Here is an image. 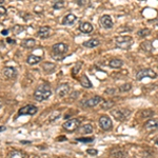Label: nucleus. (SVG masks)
Wrapping results in <instances>:
<instances>
[{
    "mask_svg": "<svg viewBox=\"0 0 158 158\" xmlns=\"http://www.w3.org/2000/svg\"><path fill=\"white\" fill-rule=\"evenodd\" d=\"M86 153L90 154V155H92V156H96V155L98 154V151L95 149H89V150H86Z\"/></svg>",
    "mask_w": 158,
    "mask_h": 158,
    "instance_id": "nucleus-35",
    "label": "nucleus"
},
{
    "mask_svg": "<svg viewBox=\"0 0 158 158\" xmlns=\"http://www.w3.org/2000/svg\"><path fill=\"white\" fill-rule=\"evenodd\" d=\"M38 111L35 105H24L23 108H21L18 112V115L19 116H22V115H35Z\"/></svg>",
    "mask_w": 158,
    "mask_h": 158,
    "instance_id": "nucleus-7",
    "label": "nucleus"
},
{
    "mask_svg": "<svg viewBox=\"0 0 158 158\" xmlns=\"http://www.w3.org/2000/svg\"><path fill=\"white\" fill-rule=\"evenodd\" d=\"M41 56H36V55H30L28 59H26V62L31 65H37L38 62L41 61Z\"/></svg>",
    "mask_w": 158,
    "mask_h": 158,
    "instance_id": "nucleus-17",
    "label": "nucleus"
},
{
    "mask_svg": "<svg viewBox=\"0 0 158 158\" xmlns=\"http://www.w3.org/2000/svg\"><path fill=\"white\" fill-rule=\"evenodd\" d=\"M112 107H114V101H112V100L105 101V102L102 105V109H105V110H107V109H111Z\"/></svg>",
    "mask_w": 158,
    "mask_h": 158,
    "instance_id": "nucleus-29",
    "label": "nucleus"
},
{
    "mask_svg": "<svg viewBox=\"0 0 158 158\" xmlns=\"http://www.w3.org/2000/svg\"><path fill=\"white\" fill-rule=\"evenodd\" d=\"M1 34L2 35H7V34H9V30H3V31L1 32Z\"/></svg>",
    "mask_w": 158,
    "mask_h": 158,
    "instance_id": "nucleus-40",
    "label": "nucleus"
},
{
    "mask_svg": "<svg viewBox=\"0 0 158 158\" xmlns=\"http://www.w3.org/2000/svg\"><path fill=\"white\" fill-rule=\"evenodd\" d=\"M131 89H132V85L131 83H124V85H122L119 88V91L120 92H129Z\"/></svg>",
    "mask_w": 158,
    "mask_h": 158,
    "instance_id": "nucleus-27",
    "label": "nucleus"
},
{
    "mask_svg": "<svg viewBox=\"0 0 158 158\" xmlns=\"http://www.w3.org/2000/svg\"><path fill=\"white\" fill-rule=\"evenodd\" d=\"M42 68L43 70L45 71V72H53L54 70H55L56 65H54V63H49V62H45L42 65Z\"/></svg>",
    "mask_w": 158,
    "mask_h": 158,
    "instance_id": "nucleus-24",
    "label": "nucleus"
},
{
    "mask_svg": "<svg viewBox=\"0 0 158 158\" xmlns=\"http://www.w3.org/2000/svg\"><path fill=\"white\" fill-rule=\"evenodd\" d=\"M111 114H112L113 117L115 118V119L119 120V121H123V120L128 119V117L130 116V111L129 110H121V109H119V110H114L111 112Z\"/></svg>",
    "mask_w": 158,
    "mask_h": 158,
    "instance_id": "nucleus-3",
    "label": "nucleus"
},
{
    "mask_svg": "<svg viewBox=\"0 0 158 158\" xmlns=\"http://www.w3.org/2000/svg\"><path fill=\"white\" fill-rule=\"evenodd\" d=\"M102 100H103L102 97H100V96H94V97L90 98L89 100L85 101V105L89 108H94L102 102Z\"/></svg>",
    "mask_w": 158,
    "mask_h": 158,
    "instance_id": "nucleus-11",
    "label": "nucleus"
},
{
    "mask_svg": "<svg viewBox=\"0 0 158 158\" xmlns=\"http://www.w3.org/2000/svg\"><path fill=\"white\" fill-rule=\"evenodd\" d=\"M145 77L156 78L157 74L155 73L153 70H151V69H144V70H140L136 75V78L138 79V80H141V79H144Z\"/></svg>",
    "mask_w": 158,
    "mask_h": 158,
    "instance_id": "nucleus-5",
    "label": "nucleus"
},
{
    "mask_svg": "<svg viewBox=\"0 0 158 158\" xmlns=\"http://www.w3.org/2000/svg\"><path fill=\"white\" fill-rule=\"evenodd\" d=\"M3 2H4V0H0V4L3 3Z\"/></svg>",
    "mask_w": 158,
    "mask_h": 158,
    "instance_id": "nucleus-45",
    "label": "nucleus"
},
{
    "mask_svg": "<svg viewBox=\"0 0 158 158\" xmlns=\"http://www.w3.org/2000/svg\"><path fill=\"white\" fill-rule=\"evenodd\" d=\"M109 65L113 69H119L123 65V62L120 59H112V60L109 62Z\"/></svg>",
    "mask_w": 158,
    "mask_h": 158,
    "instance_id": "nucleus-21",
    "label": "nucleus"
},
{
    "mask_svg": "<svg viewBox=\"0 0 158 158\" xmlns=\"http://www.w3.org/2000/svg\"><path fill=\"white\" fill-rule=\"evenodd\" d=\"M150 33H151V30L150 29H141L140 31H138V36L140 37H147L148 35H150Z\"/></svg>",
    "mask_w": 158,
    "mask_h": 158,
    "instance_id": "nucleus-26",
    "label": "nucleus"
},
{
    "mask_svg": "<svg viewBox=\"0 0 158 158\" xmlns=\"http://www.w3.org/2000/svg\"><path fill=\"white\" fill-rule=\"evenodd\" d=\"M50 33H51V29L49 26H42V28L39 29L37 34H38V36L40 38H48L50 36Z\"/></svg>",
    "mask_w": 158,
    "mask_h": 158,
    "instance_id": "nucleus-16",
    "label": "nucleus"
},
{
    "mask_svg": "<svg viewBox=\"0 0 158 158\" xmlns=\"http://www.w3.org/2000/svg\"><path fill=\"white\" fill-rule=\"evenodd\" d=\"M153 115H154V111L153 110H145L141 113L142 117H149V116L151 117V116H153Z\"/></svg>",
    "mask_w": 158,
    "mask_h": 158,
    "instance_id": "nucleus-30",
    "label": "nucleus"
},
{
    "mask_svg": "<svg viewBox=\"0 0 158 158\" xmlns=\"http://www.w3.org/2000/svg\"><path fill=\"white\" fill-rule=\"evenodd\" d=\"M68 50H69L68 45H66L65 43H63V42H59V43L54 44L53 48H52L53 54H57V56L58 55H60V56L65 55Z\"/></svg>",
    "mask_w": 158,
    "mask_h": 158,
    "instance_id": "nucleus-4",
    "label": "nucleus"
},
{
    "mask_svg": "<svg viewBox=\"0 0 158 158\" xmlns=\"http://www.w3.org/2000/svg\"><path fill=\"white\" fill-rule=\"evenodd\" d=\"M141 48L144 49V50L149 52V51L152 50V43L150 42V41H145V42H144L141 44Z\"/></svg>",
    "mask_w": 158,
    "mask_h": 158,
    "instance_id": "nucleus-28",
    "label": "nucleus"
},
{
    "mask_svg": "<svg viewBox=\"0 0 158 158\" xmlns=\"http://www.w3.org/2000/svg\"><path fill=\"white\" fill-rule=\"evenodd\" d=\"M65 6V3H63L62 1H57V3L54 4V9H62Z\"/></svg>",
    "mask_w": 158,
    "mask_h": 158,
    "instance_id": "nucleus-36",
    "label": "nucleus"
},
{
    "mask_svg": "<svg viewBox=\"0 0 158 158\" xmlns=\"http://www.w3.org/2000/svg\"><path fill=\"white\" fill-rule=\"evenodd\" d=\"M3 75L6 76L7 79H13L17 76V71H16V69L11 68V66H7V68L3 69Z\"/></svg>",
    "mask_w": 158,
    "mask_h": 158,
    "instance_id": "nucleus-12",
    "label": "nucleus"
},
{
    "mask_svg": "<svg viewBox=\"0 0 158 158\" xmlns=\"http://www.w3.org/2000/svg\"><path fill=\"white\" fill-rule=\"evenodd\" d=\"M77 3L80 6H85L90 3V0H77Z\"/></svg>",
    "mask_w": 158,
    "mask_h": 158,
    "instance_id": "nucleus-32",
    "label": "nucleus"
},
{
    "mask_svg": "<svg viewBox=\"0 0 158 158\" xmlns=\"http://www.w3.org/2000/svg\"><path fill=\"white\" fill-rule=\"evenodd\" d=\"M105 94H114V93H116V90L115 89H113V88H110V89H108V90H105Z\"/></svg>",
    "mask_w": 158,
    "mask_h": 158,
    "instance_id": "nucleus-37",
    "label": "nucleus"
},
{
    "mask_svg": "<svg viewBox=\"0 0 158 158\" xmlns=\"http://www.w3.org/2000/svg\"><path fill=\"white\" fill-rule=\"evenodd\" d=\"M79 30H80L82 33L85 34H89L93 32V26L90 23V22H81L80 26H79Z\"/></svg>",
    "mask_w": 158,
    "mask_h": 158,
    "instance_id": "nucleus-13",
    "label": "nucleus"
},
{
    "mask_svg": "<svg viewBox=\"0 0 158 158\" xmlns=\"http://www.w3.org/2000/svg\"><path fill=\"white\" fill-rule=\"evenodd\" d=\"M99 125L102 130L109 131V130L112 129L113 123H112V121H111L110 117H108V116H105V115H102L99 118Z\"/></svg>",
    "mask_w": 158,
    "mask_h": 158,
    "instance_id": "nucleus-8",
    "label": "nucleus"
},
{
    "mask_svg": "<svg viewBox=\"0 0 158 158\" xmlns=\"http://www.w3.org/2000/svg\"><path fill=\"white\" fill-rule=\"evenodd\" d=\"M111 154L114 158H125V153L121 149H114Z\"/></svg>",
    "mask_w": 158,
    "mask_h": 158,
    "instance_id": "nucleus-22",
    "label": "nucleus"
},
{
    "mask_svg": "<svg viewBox=\"0 0 158 158\" xmlns=\"http://www.w3.org/2000/svg\"><path fill=\"white\" fill-rule=\"evenodd\" d=\"M80 83H81V85H82L83 88H85V89H91V88H92V83H91L90 79L88 78V76H86V75H82V77L80 78Z\"/></svg>",
    "mask_w": 158,
    "mask_h": 158,
    "instance_id": "nucleus-20",
    "label": "nucleus"
},
{
    "mask_svg": "<svg viewBox=\"0 0 158 158\" xmlns=\"http://www.w3.org/2000/svg\"><path fill=\"white\" fill-rule=\"evenodd\" d=\"M4 14H6V9L0 6V15H4Z\"/></svg>",
    "mask_w": 158,
    "mask_h": 158,
    "instance_id": "nucleus-39",
    "label": "nucleus"
},
{
    "mask_svg": "<svg viewBox=\"0 0 158 158\" xmlns=\"http://www.w3.org/2000/svg\"><path fill=\"white\" fill-rule=\"evenodd\" d=\"M157 129H158V128H157Z\"/></svg>",
    "mask_w": 158,
    "mask_h": 158,
    "instance_id": "nucleus-49",
    "label": "nucleus"
},
{
    "mask_svg": "<svg viewBox=\"0 0 158 158\" xmlns=\"http://www.w3.org/2000/svg\"><path fill=\"white\" fill-rule=\"evenodd\" d=\"M77 20V17L74 14H68L66 16L63 18L62 20V24L63 26H72V24Z\"/></svg>",
    "mask_w": 158,
    "mask_h": 158,
    "instance_id": "nucleus-14",
    "label": "nucleus"
},
{
    "mask_svg": "<svg viewBox=\"0 0 158 158\" xmlns=\"http://www.w3.org/2000/svg\"><path fill=\"white\" fill-rule=\"evenodd\" d=\"M80 132L82 133V134H91V133L93 132V127L91 124H85L81 128Z\"/></svg>",
    "mask_w": 158,
    "mask_h": 158,
    "instance_id": "nucleus-25",
    "label": "nucleus"
},
{
    "mask_svg": "<svg viewBox=\"0 0 158 158\" xmlns=\"http://www.w3.org/2000/svg\"><path fill=\"white\" fill-rule=\"evenodd\" d=\"M1 107H2V105H1V102H0V109H1Z\"/></svg>",
    "mask_w": 158,
    "mask_h": 158,
    "instance_id": "nucleus-46",
    "label": "nucleus"
},
{
    "mask_svg": "<svg viewBox=\"0 0 158 158\" xmlns=\"http://www.w3.org/2000/svg\"><path fill=\"white\" fill-rule=\"evenodd\" d=\"M7 42H10V43H15V41H14V40H12V39H7Z\"/></svg>",
    "mask_w": 158,
    "mask_h": 158,
    "instance_id": "nucleus-43",
    "label": "nucleus"
},
{
    "mask_svg": "<svg viewBox=\"0 0 158 158\" xmlns=\"http://www.w3.org/2000/svg\"><path fill=\"white\" fill-rule=\"evenodd\" d=\"M81 65H82V62H77V63H76L75 68H73V75H76V74L79 72Z\"/></svg>",
    "mask_w": 158,
    "mask_h": 158,
    "instance_id": "nucleus-31",
    "label": "nucleus"
},
{
    "mask_svg": "<svg viewBox=\"0 0 158 158\" xmlns=\"http://www.w3.org/2000/svg\"><path fill=\"white\" fill-rule=\"evenodd\" d=\"M24 154L20 151H18V150H14V151H12L10 153V158H24Z\"/></svg>",
    "mask_w": 158,
    "mask_h": 158,
    "instance_id": "nucleus-23",
    "label": "nucleus"
},
{
    "mask_svg": "<svg viewBox=\"0 0 158 158\" xmlns=\"http://www.w3.org/2000/svg\"><path fill=\"white\" fill-rule=\"evenodd\" d=\"M79 125H80V120L76 119V118L70 119L63 123V128H65L66 131H69V132H73V131L77 130Z\"/></svg>",
    "mask_w": 158,
    "mask_h": 158,
    "instance_id": "nucleus-6",
    "label": "nucleus"
},
{
    "mask_svg": "<svg viewBox=\"0 0 158 158\" xmlns=\"http://www.w3.org/2000/svg\"><path fill=\"white\" fill-rule=\"evenodd\" d=\"M158 128V119H149L144 123V129L153 131Z\"/></svg>",
    "mask_w": 158,
    "mask_h": 158,
    "instance_id": "nucleus-15",
    "label": "nucleus"
},
{
    "mask_svg": "<svg viewBox=\"0 0 158 158\" xmlns=\"http://www.w3.org/2000/svg\"><path fill=\"white\" fill-rule=\"evenodd\" d=\"M100 23L105 29L113 28V20L112 18H111V16H109V15H103V16H101Z\"/></svg>",
    "mask_w": 158,
    "mask_h": 158,
    "instance_id": "nucleus-10",
    "label": "nucleus"
},
{
    "mask_svg": "<svg viewBox=\"0 0 158 158\" xmlns=\"http://www.w3.org/2000/svg\"><path fill=\"white\" fill-rule=\"evenodd\" d=\"M115 41L120 48H124L125 46V49H128L133 43V38L131 36H118L115 38Z\"/></svg>",
    "mask_w": 158,
    "mask_h": 158,
    "instance_id": "nucleus-2",
    "label": "nucleus"
},
{
    "mask_svg": "<svg viewBox=\"0 0 158 158\" xmlns=\"http://www.w3.org/2000/svg\"><path fill=\"white\" fill-rule=\"evenodd\" d=\"M21 144H31V142H30V141H23V140H21Z\"/></svg>",
    "mask_w": 158,
    "mask_h": 158,
    "instance_id": "nucleus-42",
    "label": "nucleus"
},
{
    "mask_svg": "<svg viewBox=\"0 0 158 158\" xmlns=\"http://www.w3.org/2000/svg\"><path fill=\"white\" fill-rule=\"evenodd\" d=\"M65 137H59V140H65Z\"/></svg>",
    "mask_w": 158,
    "mask_h": 158,
    "instance_id": "nucleus-44",
    "label": "nucleus"
},
{
    "mask_svg": "<svg viewBox=\"0 0 158 158\" xmlns=\"http://www.w3.org/2000/svg\"><path fill=\"white\" fill-rule=\"evenodd\" d=\"M100 44V41L98 40V39H90V40L85 41V43H83V45L85 46V48H96V46H98Z\"/></svg>",
    "mask_w": 158,
    "mask_h": 158,
    "instance_id": "nucleus-19",
    "label": "nucleus"
},
{
    "mask_svg": "<svg viewBox=\"0 0 158 158\" xmlns=\"http://www.w3.org/2000/svg\"><path fill=\"white\" fill-rule=\"evenodd\" d=\"M156 144H158V139H156Z\"/></svg>",
    "mask_w": 158,
    "mask_h": 158,
    "instance_id": "nucleus-48",
    "label": "nucleus"
},
{
    "mask_svg": "<svg viewBox=\"0 0 158 158\" xmlns=\"http://www.w3.org/2000/svg\"><path fill=\"white\" fill-rule=\"evenodd\" d=\"M23 31H24V29L20 26H16L14 28V33L15 34H19V33H21V32H23Z\"/></svg>",
    "mask_w": 158,
    "mask_h": 158,
    "instance_id": "nucleus-34",
    "label": "nucleus"
},
{
    "mask_svg": "<svg viewBox=\"0 0 158 158\" xmlns=\"http://www.w3.org/2000/svg\"><path fill=\"white\" fill-rule=\"evenodd\" d=\"M52 95V90L49 85H41L36 89L34 92V98L37 101H44L51 97Z\"/></svg>",
    "mask_w": 158,
    "mask_h": 158,
    "instance_id": "nucleus-1",
    "label": "nucleus"
},
{
    "mask_svg": "<svg viewBox=\"0 0 158 158\" xmlns=\"http://www.w3.org/2000/svg\"><path fill=\"white\" fill-rule=\"evenodd\" d=\"M35 44H36L35 39L30 38V39H24V40L22 41L21 45L23 46V48H26V49H32V48H34V46H35Z\"/></svg>",
    "mask_w": 158,
    "mask_h": 158,
    "instance_id": "nucleus-18",
    "label": "nucleus"
},
{
    "mask_svg": "<svg viewBox=\"0 0 158 158\" xmlns=\"http://www.w3.org/2000/svg\"><path fill=\"white\" fill-rule=\"evenodd\" d=\"M6 128L4 127V125H1V127H0V132H3V131H6Z\"/></svg>",
    "mask_w": 158,
    "mask_h": 158,
    "instance_id": "nucleus-41",
    "label": "nucleus"
},
{
    "mask_svg": "<svg viewBox=\"0 0 158 158\" xmlns=\"http://www.w3.org/2000/svg\"><path fill=\"white\" fill-rule=\"evenodd\" d=\"M59 116H60V113H59V112H54V116H53V117H50V119L53 121L55 118H59Z\"/></svg>",
    "mask_w": 158,
    "mask_h": 158,
    "instance_id": "nucleus-38",
    "label": "nucleus"
},
{
    "mask_svg": "<svg viewBox=\"0 0 158 158\" xmlns=\"http://www.w3.org/2000/svg\"><path fill=\"white\" fill-rule=\"evenodd\" d=\"M94 138H77V141L79 142H92Z\"/></svg>",
    "mask_w": 158,
    "mask_h": 158,
    "instance_id": "nucleus-33",
    "label": "nucleus"
},
{
    "mask_svg": "<svg viewBox=\"0 0 158 158\" xmlns=\"http://www.w3.org/2000/svg\"><path fill=\"white\" fill-rule=\"evenodd\" d=\"M69 93H70V85H69L68 83H61V85L56 89V94L61 98L66 96Z\"/></svg>",
    "mask_w": 158,
    "mask_h": 158,
    "instance_id": "nucleus-9",
    "label": "nucleus"
},
{
    "mask_svg": "<svg viewBox=\"0 0 158 158\" xmlns=\"http://www.w3.org/2000/svg\"><path fill=\"white\" fill-rule=\"evenodd\" d=\"M55 1H62V0H55Z\"/></svg>",
    "mask_w": 158,
    "mask_h": 158,
    "instance_id": "nucleus-47",
    "label": "nucleus"
}]
</instances>
